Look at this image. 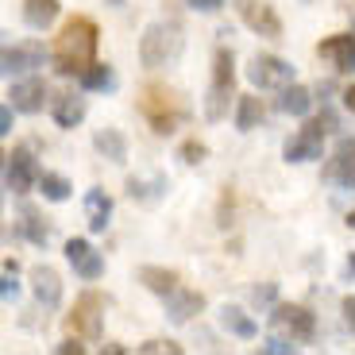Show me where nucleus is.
<instances>
[{"mask_svg": "<svg viewBox=\"0 0 355 355\" xmlns=\"http://www.w3.org/2000/svg\"><path fill=\"white\" fill-rule=\"evenodd\" d=\"M85 120V97H73V93H62L54 101V124L58 128H78Z\"/></svg>", "mask_w": 355, "mask_h": 355, "instance_id": "obj_20", "label": "nucleus"}, {"mask_svg": "<svg viewBox=\"0 0 355 355\" xmlns=\"http://www.w3.org/2000/svg\"><path fill=\"white\" fill-rule=\"evenodd\" d=\"M344 108H347V112H355V85L344 89Z\"/></svg>", "mask_w": 355, "mask_h": 355, "instance_id": "obj_39", "label": "nucleus"}, {"mask_svg": "<svg viewBox=\"0 0 355 355\" xmlns=\"http://www.w3.org/2000/svg\"><path fill=\"white\" fill-rule=\"evenodd\" d=\"M232 51H216L213 58V85H209V97H205V116L209 120H224L228 112V101H232V89H236V70H232Z\"/></svg>", "mask_w": 355, "mask_h": 355, "instance_id": "obj_5", "label": "nucleus"}, {"mask_svg": "<svg viewBox=\"0 0 355 355\" xmlns=\"http://www.w3.org/2000/svg\"><path fill=\"white\" fill-rule=\"evenodd\" d=\"M263 120V101L259 97H240V112H236V128L240 132H251V128Z\"/></svg>", "mask_w": 355, "mask_h": 355, "instance_id": "obj_25", "label": "nucleus"}, {"mask_svg": "<svg viewBox=\"0 0 355 355\" xmlns=\"http://www.w3.org/2000/svg\"><path fill=\"white\" fill-rule=\"evenodd\" d=\"M108 216H112V197H108L105 189H89V193H85L89 232H105L108 228Z\"/></svg>", "mask_w": 355, "mask_h": 355, "instance_id": "obj_18", "label": "nucleus"}, {"mask_svg": "<svg viewBox=\"0 0 355 355\" xmlns=\"http://www.w3.org/2000/svg\"><path fill=\"white\" fill-rule=\"evenodd\" d=\"M278 108H282L286 116H305L313 108V93L305 85H293L290 81V85L282 89V97H278Z\"/></svg>", "mask_w": 355, "mask_h": 355, "instance_id": "obj_24", "label": "nucleus"}, {"mask_svg": "<svg viewBox=\"0 0 355 355\" xmlns=\"http://www.w3.org/2000/svg\"><path fill=\"white\" fill-rule=\"evenodd\" d=\"M182 46H186V35L178 24H151L139 39V58L147 70H162L182 58Z\"/></svg>", "mask_w": 355, "mask_h": 355, "instance_id": "obj_3", "label": "nucleus"}, {"mask_svg": "<svg viewBox=\"0 0 355 355\" xmlns=\"http://www.w3.org/2000/svg\"><path fill=\"white\" fill-rule=\"evenodd\" d=\"M324 178H332V182H340L344 189H352L355 193V139L352 143H340V151H336V159L324 166Z\"/></svg>", "mask_w": 355, "mask_h": 355, "instance_id": "obj_16", "label": "nucleus"}, {"mask_svg": "<svg viewBox=\"0 0 355 355\" xmlns=\"http://www.w3.org/2000/svg\"><path fill=\"white\" fill-rule=\"evenodd\" d=\"M0 293H4V302H12L19 293V282H16V275L12 270H4V282H0Z\"/></svg>", "mask_w": 355, "mask_h": 355, "instance_id": "obj_32", "label": "nucleus"}, {"mask_svg": "<svg viewBox=\"0 0 355 355\" xmlns=\"http://www.w3.org/2000/svg\"><path fill=\"white\" fill-rule=\"evenodd\" d=\"M24 19H27V27H35V31L51 27L54 19H58V0H24Z\"/></svg>", "mask_w": 355, "mask_h": 355, "instance_id": "obj_23", "label": "nucleus"}, {"mask_svg": "<svg viewBox=\"0 0 355 355\" xmlns=\"http://www.w3.org/2000/svg\"><path fill=\"white\" fill-rule=\"evenodd\" d=\"M189 8H197V12H220L224 8V0H186Z\"/></svg>", "mask_w": 355, "mask_h": 355, "instance_id": "obj_35", "label": "nucleus"}, {"mask_svg": "<svg viewBox=\"0 0 355 355\" xmlns=\"http://www.w3.org/2000/svg\"><path fill=\"white\" fill-rule=\"evenodd\" d=\"M270 302H275V282L255 286V305H270Z\"/></svg>", "mask_w": 355, "mask_h": 355, "instance_id": "obj_34", "label": "nucleus"}, {"mask_svg": "<svg viewBox=\"0 0 355 355\" xmlns=\"http://www.w3.org/2000/svg\"><path fill=\"white\" fill-rule=\"evenodd\" d=\"M155 189H166V178H159V182H155ZM128 193H132V197H143V201H151L147 186H143V182H135V178H128Z\"/></svg>", "mask_w": 355, "mask_h": 355, "instance_id": "obj_31", "label": "nucleus"}, {"mask_svg": "<svg viewBox=\"0 0 355 355\" xmlns=\"http://www.w3.org/2000/svg\"><path fill=\"white\" fill-rule=\"evenodd\" d=\"M263 352H266V355H290V352H293V344H286V340H266Z\"/></svg>", "mask_w": 355, "mask_h": 355, "instance_id": "obj_33", "label": "nucleus"}, {"mask_svg": "<svg viewBox=\"0 0 355 355\" xmlns=\"http://www.w3.org/2000/svg\"><path fill=\"white\" fill-rule=\"evenodd\" d=\"M66 259L73 263V270H78L85 282H93V278L105 275V259H101L97 251L89 248L85 240H70V243H66Z\"/></svg>", "mask_w": 355, "mask_h": 355, "instance_id": "obj_13", "label": "nucleus"}, {"mask_svg": "<svg viewBox=\"0 0 355 355\" xmlns=\"http://www.w3.org/2000/svg\"><path fill=\"white\" fill-rule=\"evenodd\" d=\"M24 232H27V240H31V243H46V240H51V228H46L31 209L24 213Z\"/></svg>", "mask_w": 355, "mask_h": 355, "instance_id": "obj_28", "label": "nucleus"}, {"mask_svg": "<svg viewBox=\"0 0 355 355\" xmlns=\"http://www.w3.org/2000/svg\"><path fill=\"white\" fill-rule=\"evenodd\" d=\"M270 320H275V329L290 332V340H302V344L313 340V332H317V320H313V313L305 305H275Z\"/></svg>", "mask_w": 355, "mask_h": 355, "instance_id": "obj_10", "label": "nucleus"}, {"mask_svg": "<svg viewBox=\"0 0 355 355\" xmlns=\"http://www.w3.org/2000/svg\"><path fill=\"white\" fill-rule=\"evenodd\" d=\"M43 58H46V51L39 43H12L0 54V66H4V73H31L43 66Z\"/></svg>", "mask_w": 355, "mask_h": 355, "instance_id": "obj_11", "label": "nucleus"}, {"mask_svg": "<svg viewBox=\"0 0 355 355\" xmlns=\"http://www.w3.org/2000/svg\"><path fill=\"white\" fill-rule=\"evenodd\" d=\"M143 355H182V344H174V340H147V344H139Z\"/></svg>", "mask_w": 355, "mask_h": 355, "instance_id": "obj_29", "label": "nucleus"}, {"mask_svg": "<svg viewBox=\"0 0 355 355\" xmlns=\"http://www.w3.org/2000/svg\"><path fill=\"white\" fill-rule=\"evenodd\" d=\"M320 155H324V128H320V120H309L286 143V162H317Z\"/></svg>", "mask_w": 355, "mask_h": 355, "instance_id": "obj_9", "label": "nucleus"}, {"mask_svg": "<svg viewBox=\"0 0 355 355\" xmlns=\"http://www.w3.org/2000/svg\"><path fill=\"white\" fill-rule=\"evenodd\" d=\"M139 282L147 286L151 293H159V297H170V293L178 290V270H166V266H143L139 270Z\"/></svg>", "mask_w": 355, "mask_h": 355, "instance_id": "obj_19", "label": "nucleus"}, {"mask_svg": "<svg viewBox=\"0 0 355 355\" xmlns=\"http://www.w3.org/2000/svg\"><path fill=\"white\" fill-rule=\"evenodd\" d=\"M139 116L151 124L155 135H170V132H178L182 120H186V105H182L178 93H174V89H166V85H143Z\"/></svg>", "mask_w": 355, "mask_h": 355, "instance_id": "obj_2", "label": "nucleus"}, {"mask_svg": "<svg viewBox=\"0 0 355 355\" xmlns=\"http://www.w3.org/2000/svg\"><path fill=\"white\" fill-rule=\"evenodd\" d=\"M93 147H97L108 162H124L128 159V139L116 132V128H101V132L93 135Z\"/></svg>", "mask_w": 355, "mask_h": 355, "instance_id": "obj_22", "label": "nucleus"}, {"mask_svg": "<svg viewBox=\"0 0 355 355\" xmlns=\"http://www.w3.org/2000/svg\"><path fill=\"white\" fill-rule=\"evenodd\" d=\"M12 108H16L12 101H8L4 108H0V135H8V132H12Z\"/></svg>", "mask_w": 355, "mask_h": 355, "instance_id": "obj_36", "label": "nucleus"}, {"mask_svg": "<svg viewBox=\"0 0 355 355\" xmlns=\"http://www.w3.org/2000/svg\"><path fill=\"white\" fill-rule=\"evenodd\" d=\"M70 182H66L62 174H43L39 178V193L46 197V201H66V197H70Z\"/></svg>", "mask_w": 355, "mask_h": 355, "instance_id": "obj_26", "label": "nucleus"}, {"mask_svg": "<svg viewBox=\"0 0 355 355\" xmlns=\"http://www.w3.org/2000/svg\"><path fill=\"white\" fill-rule=\"evenodd\" d=\"M220 324L232 332V336H240V340H255L259 336V324L240 309V305H224V309H220Z\"/></svg>", "mask_w": 355, "mask_h": 355, "instance_id": "obj_21", "label": "nucleus"}, {"mask_svg": "<svg viewBox=\"0 0 355 355\" xmlns=\"http://www.w3.org/2000/svg\"><path fill=\"white\" fill-rule=\"evenodd\" d=\"M344 317H347V324L355 329V297H344Z\"/></svg>", "mask_w": 355, "mask_h": 355, "instance_id": "obj_37", "label": "nucleus"}, {"mask_svg": "<svg viewBox=\"0 0 355 355\" xmlns=\"http://www.w3.org/2000/svg\"><path fill=\"white\" fill-rule=\"evenodd\" d=\"M78 81H81L85 89H112V70H108L105 62H93V66H89V70L78 78Z\"/></svg>", "mask_w": 355, "mask_h": 355, "instance_id": "obj_27", "label": "nucleus"}, {"mask_svg": "<svg viewBox=\"0 0 355 355\" xmlns=\"http://www.w3.org/2000/svg\"><path fill=\"white\" fill-rule=\"evenodd\" d=\"M248 78L259 89H286L293 81V66L286 58H278V54H255L248 66Z\"/></svg>", "mask_w": 355, "mask_h": 355, "instance_id": "obj_7", "label": "nucleus"}, {"mask_svg": "<svg viewBox=\"0 0 355 355\" xmlns=\"http://www.w3.org/2000/svg\"><path fill=\"white\" fill-rule=\"evenodd\" d=\"M8 101L16 105V112H43V101H46V81L43 78H27V81H16L8 89Z\"/></svg>", "mask_w": 355, "mask_h": 355, "instance_id": "obj_12", "label": "nucleus"}, {"mask_svg": "<svg viewBox=\"0 0 355 355\" xmlns=\"http://www.w3.org/2000/svg\"><path fill=\"white\" fill-rule=\"evenodd\" d=\"M97 24L89 16H70L54 39V70L62 78H81L89 66L97 62Z\"/></svg>", "mask_w": 355, "mask_h": 355, "instance_id": "obj_1", "label": "nucleus"}, {"mask_svg": "<svg viewBox=\"0 0 355 355\" xmlns=\"http://www.w3.org/2000/svg\"><path fill=\"white\" fill-rule=\"evenodd\" d=\"M66 329L73 332L78 340H89V344H97L101 332H105V297L101 293H81L78 302H73L70 317H66Z\"/></svg>", "mask_w": 355, "mask_h": 355, "instance_id": "obj_4", "label": "nucleus"}, {"mask_svg": "<svg viewBox=\"0 0 355 355\" xmlns=\"http://www.w3.org/2000/svg\"><path fill=\"white\" fill-rule=\"evenodd\" d=\"M320 58H329L336 70H355V35H332L317 46Z\"/></svg>", "mask_w": 355, "mask_h": 355, "instance_id": "obj_17", "label": "nucleus"}, {"mask_svg": "<svg viewBox=\"0 0 355 355\" xmlns=\"http://www.w3.org/2000/svg\"><path fill=\"white\" fill-rule=\"evenodd\" d=\"M236 12H240V19L255 31V35L282 39V19H278V12L270 8L266 0H236Z\"/></svg>", "mask_w": 355, "mask_h": 355, "instance_id": "obj_8", "label": "nucleus"}, {"mask_svg": "<svg viewBox=\"0 0 355 355\" xmlns=\"http://www.w3.org/2000/svg\"><path fill=\"white\" fill-rule=\"evenodd\" d=\"M81 352H85V347L73 344V340H70V344H58V355H81Z\"/></svg>", "mask_w": 355, "mask_h": 355, "instance_id": "obj_38", "label": "nucleus"}, {"mask_svg": "<svg viewBox=\"0 0 355 355\" xmlns=\"http://www.w3.org/2000/svg\"><path fill=\"white\" fill-rule=\"evenodd\" d=\"M347 228L355 232V209H352V213H347Z\"/></svg>", "mask_w": 355, "mask_h": 355, "instance_id": "obj_41", "label": "nucleus"}, {"mask_svg": "<svg viewBox=\"0 0 355 355\" xmlns=\"http://www.w3.org/2000/svg\"><path fill=\"white\" fill-rule=\"evenodd\" d=\"M31 282H35L39 305L58 309V302H62V278H58V270H54V266H35V270H31Z\"/></svg>", "mask_w": 355, "mask_h": 355, "instance_id": "obj_15", "label": "nucleus"}, {"mask_svg": "<svg viewBox=\"0 0 355 355\" xmlns=\"http://www.w3.org/2000/svg\"><path fill=\"white\" fill-rule=\"evenodd\" d=\"M205 155H209V151H205L201 139H186V143H182V162H189V166H197Z\"/></svg>", "mask_w": 355, "mask_h": 355, "instance_id": "obj_30", "label": "nucleus"}, {"mask_svg": "<svg viewBox=\"0 0 355 355\" xmlns=\"http://www.w3.org/2000/svg\"><path fill=\"white\" fill-rule=\"evenodd\" d=\"M39 178H43L39 174V162L27 147H16L12 155H4V186L12 193H31L39 186Z\"/></svg>", "mask_w": 355, "mask_h": 355, "instance_id": "obj_6", "label": "nucleus"}, {"mask_svg": "<svg viewBox=\"0 0 355 355\" xmlns=\"http://www.w3.org/2000/svg\"><path fill=\"white\" fill-rule=\"evenodd\" d=\"M201 309H205V293H197V290H182V286H178L166 297V317L174 320V324L193 320V313H201Z\"/></svg>", "mask_w": 355, "mask_h": 355, "instance_id": "obj_14", "label": "nucleus"}, {"mask_svg": "<svg viewBox=\"0 0 355 355\" xmlns=\"http://www.w3.org/2000/svg\"><path fill=\"white\" fill-rule=\"evenodd\" d=\"M344 275H347V278H355V255H352V259H347V263H344Z\"/></svg>", "mask_w": 355, "mask_h": 355, "instance_id": "obj_40", "label": "nucleus"}]
</instances>
